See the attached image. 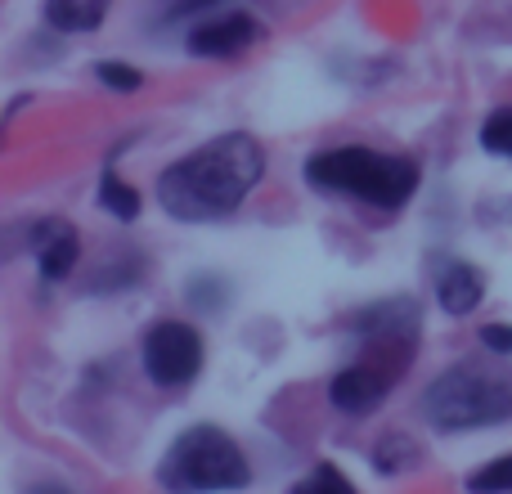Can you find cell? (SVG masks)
<instances>
[{
    "instance_id": "cell-1",
    "label": "cell",
    "mask_w": 512,
    "mask_h": 494,
    "mask_svg": "<svg viewBox=\"0 0 512 494\" xmlns=\"http://www.w3.org/2000/svg\"><path fill=\"white\" fill-rule=\"evenodd\" d=\"M265 176V149L243 131L216 135L189 158L171 162L158 176V203L171 221H221V216L239 212L243 198Z\"/></svg>"
},
{
    "instance_id": "cell-2",
    "label": "cell",
    "mask_w": 512,
    "mask_h": 494,
    "mask_svg": "<svg viewBox=\"0 0 512 494\" xmlns=\"http://www.w3.org/2000/svg\"><path fill=\"white\" fill-rule=\"evenodd\" d=\"M306 185L319 194H342L382 212H400L418 194V162L364 149V144H342V149L306 158Z\"/></svg>"
},
{
    "instance_id": "cell-3",
    "label": "cell",
    "mask_w": 512,
    "mask_h": 494,
    "mask_svg": "<svg viewBox=\"0 0 512 494\" xmlns=\"http://www.w3.org/2000/svg\"><path fill=\"white\" fill-rule=\"evenodd\" d=\"M423 418L436 432H477L512 418V373L490 364H454L423 391Z\"/></svg>"
},
{
    "instance_id": "cell-4",
    "label": "cell",
    "mask_w": 512,
    "mask_h": 494,
    "mask_svg": "<svg viewBox=\"0 0 512 494\" xmlns=\"http://www.w3.org/2000/svg\"><path fill=\"white\" fill-rule=\"evenodd\" d=\"M252 481L248 459L234 445L230 432L212 423H198L171 441V450L158 463V486L167 494H216L243 490Z\"/></svg>"
},
{
    "instance_id": "cell-5",
    "label": "cell",
    "mask_w": 512,
    "mask_h": 494,
    "mask_svg": "<svg viewBox=\"0 0 512 494\" xmlns=\"http://www.w3.org/2000/svg\"><path fill=\"white\" fill-rule=\"evenodd\" d=\"M418 306L409 297H387L378 306L360 310L355 315V333L364 342V355L360 360L378 364L387 373H405V364L414 360V346H418Z\"/></svg>"
},
{
    "instance_id": "cell-6",
    "label": "cell",
    "mask_w": 512,
    "mask_h": 494,
    "mask_svg": "<svg viewBox=\"0 0 512 494\" xmlns=\"http://www.w3.org/2000/svg\"><path fill=\"white\" fill-rule=\"evenodd\" d=\"M140 355L153 387H189L203 369V337L180 319H162L144 333Z\"/></svg>"
},
{
    "instance_id": "cell-7",
    "label": "cell",
    "mask_w": 512,
    "mask_h": 494,
    "mask_svg": "<svg viewBox=\"0 0 512 494\" xmlns=\"http://www.w3.org/2000/svg\"><path fill=\"white\" fill-rule=\"evenodd\" d=\"M261 41V23L252 14H212L203 23L189 27L185 45L198 59H234V54L252 50Z\"/></svg>"
},
{
    "instance_id": "cell-8",
    "label": "cell",
    "mask_w": 512,
    "mask_h": 494,
    "mask_svg": "<svg viewBox=\"0 0 512 494\" xmlns=\"http://www.w3.org/2000/svg\"><path fill=\"white\" fill-rule=\"evenodd\" d=\"M396 382H400L396 373L378 369V364H369V360H355L328 382V400H333L342 414H373Z\"/></svg>"
},
{
    "instance_id": "cell-9",
    "label": "cell",
    "mask_w": 512,
    "mask_h": 494,
    "mask_svg": "<svg viewBox=\"0 0 512 494\" xmlns=\"http://www.w3.org/2000/svg\"><path fill=\"white\" fill-rule=\"evenodd\" d=\"M32 252H36V265H41V279L45 283H59L72 274L81 256V243H77V230L68 221H41L32 225Z\"/></svg>"
},
{
    "instance_id": "cell-10",
    "label": "cell",
    "mask_w": 512,
    "mask_h": 494,
    "mask_svg": "<svg viewBox=\"0 0 512 494\" xmlns=\"http://www.w3.org/2000/svg\"><path fill=\"white\" fill-rule=\"evenodd\" d=\"M481 297H486V279L468 261H459V256L436 261V301H441L445 315H468L481 306Z\"/></svg>"
},
{
    "instance_id": "cell-11",
    "label": "cell",
    "mask_w": 512,
    "mask_h": 494,
    "mask_svg": "<svg viewBox=\"0 0 512 494\" xmlns=\"http://www.w3.org/2000/svg\"><path fill=\"white\" fill-rule=\"evenodd\" d=\"M113 0H45V23L54 32H95Z\"/></svg>"
},
{
    "instance_id": "cell-12",
    "label": "cell",
    "mask_w": 512,
    "mask_h": 494,
    "mask_svg": "<svg viewBox=\"0 0 512 494\" xmlns=\"http://www.w3.org/2000/svg\"><path fill=\"white\" fill-rule=\"evenodd\" d=\"M99 207H104V212H113L117 221H135V216H140V194H135V189L126 185L113 167H108L104 180H99Z\"/></svg>"
},
{
    "instance_id": "cell-13",
    "label": "cell",
    "mask_w": 512,
    "mask_h": 494,
    "mask_svg": "<svg viewBox=\"0 0 512 494\" xmlns=\"http://www.w3.org/2000/svg\"><path fill=\"white\" fill-rule=\"evenodd\" d=\"M418 445L409 441V436H387V441H378V450H373V468L382 472V477H391V472H409L418 468Z\"/></svg>"
},
{
    "instance_id": "cell-14",
    "label": "cell",
    "mask_w": 512,
    "mask_h": 494,
    "mask_svg": "<svg viewBox=\"0 0 512 494\" xmlns=\"http://www.w3.org/2000/svg\"><path fill=\"white\" fill-rule=\"evenodd\" d=\"M288 494H355V486L346 481L342 468H333V463H319V468H310Z\"/></svg>"
},
{
    "instance_id": "cell-15",
    "label": "cell",
    "mask_w": 512,
    "mask_h": 494,
    "mask_svg": "<svg viewBox=\"0 0 512 494\" xmlns=\"http://www.w3.org/2000/svg\"><path fill=\"white\" fill-rule=\"evenodd\" d=\"M481 149L495 158H512V108H495L481 122Z\"/></svg>"
},
{
    "instance_id": "cell-16",
    "label": "cell",
    "mask_w": 512,
    "mask_h": 494,
    "mask_svg": "<svg viewBox=\"0 0 512 494\" xmlns=\"http://www.w3.org/2000/svg\"><path fill=\"white\" fill-rule=\"evenodd\" d=\"M468 494H512V454L472 472V477H468Z\"/></svg>"
},
{
    "instance_id": "cell-17",
    "label": "cell",
    "mask_w": 512,
    "mask_h": 494,
    "mask_svg": "<svg viewBox=\"0 0 512 494\" xmlns=\"http://www.w3.org/2000/svg\"><path fill=\"white\" fill-rule=\"evenodd\" d=\"M95 77L104 81L108 90H117V95H131V90H140V86H144V77H140L135 68H126V63H99Z\"/></svg>"
},
{
    "instance_id": "cell-18",
    "label": "cell",
    "mask_w": 512,
    "mask_h": 494,
    "mask_svg": "<svg viewBox=\"0 0 512 494\" xmlns=\"http://www.w3.org/2000/svg\"><path fill=\"white\" fill-rule=\"evenodd\" d=\"M189 297H194V306H203V310H221L225 306V283L198 279V283H189Z\"/></svg>"
},
{
    "instance_id": "cell-19",
    "label": "cell",
    "mask_w": 512,
    "mask_h": 494,
    "mask_svg": "<svg viewBox=\"0 0 512 494\" xmlns=\"http://www.w3.org/2000/svg\"><path fill=\"white\" fill-rule=\"evenodd\" d=\"M481 342L499 355H512V324H486L481 328Z\"/></svg>"
},
{
    "instance_id": "cell-20",
    "label": "cell",
    "mask_w": 512,
    "mask_h": 494,
    "mask_svg": "<svg viewBox=\"0 0 512 494\" xmlns=\"http://www.w3.org/2000/svg\"><path fill=\"white\" fill-rule=\"evenodd\" d=\"M212 5H221V0H176L171 14H198V9H212Z\"/></svg>"
},
{
    "instance_id": "cell-21",
    "label": "cell",
    "mask_w": 512,
    "mask_h": 494,
    "mask_svg": "<svg viewBox=\"0 0 512 494\" xmlns=\"http://www.w3.org/2000/svg\"><path fill=\"white\" fill-rule=\"evenodd\" d=\"M23 494H72V490H63L59 481H41V486H27Z\"/></svg>"
}]
</instances>
